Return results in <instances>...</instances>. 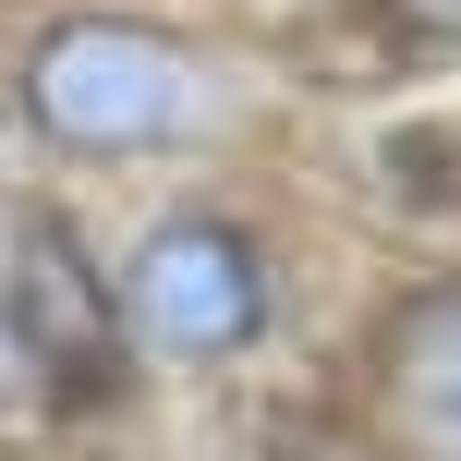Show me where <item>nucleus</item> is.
<instances>
[{
	"label": "nucleus",
	"instance_id": "obj_1",
	"mask_svg": "<svg viewBox=\"0 0 461 461\" xmlns=\"http://www.w3.org/2000/svg\"><path fill=\"white\" fill-rule=\"evenodd\" d=\"M24 122L61 158H158L207 122V61L134 13H49L24 49Z\"/></svg>",
	"mask_w": 461,
	"mask_h": 461
},
{
	"label": "nucleus",
	"instance_id": "obj_2",
	"mask_svg": "<svg viewBox=\"0 0 461 461\" xmlns=\"http://www.w3.org/2000/svg\"><path fill=\"white\" fill-rule=\"evenodd\" d=\"M267 255H255V230L230 219H146L134 243H122L110 267V328L122 352H146V365H230V352L267 340Z\"/></svg>",
	"mask_w": 461,
	"mask_h": 461
},
{
	"label": "nucleus",
	"instance_id": "obj_3",
	"mask_svg": "<svg viewBox=\"0 0 461 461\" xmlns=\"http://www.w3.org/2000/svg\"><path fill=\"white\" fill-rule=\"evenodd\" d=\"M376 425L425 461H461V279L413 292L376 340Z\"/></svg>",
	"mask_w": 461,
	"mask_h": 461
},
{
	"label": "nucleus",
	"instance_id": "obj_4",
	"mask_svg": "<svg viewBox=\"0 0 461 461\" xmlns=\"http://www.w3.org/2000/svg\"><path fill=\"white\" fill-rule=\"evenodd\" d=\"M24 389V340H13V303H0V401Z\"/></svg>",
	"mask_w": 461,
	"mask_h": 461
}]
</instances>
